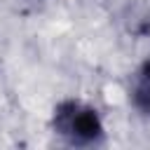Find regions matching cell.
<instances>
[{"label": "cell", "mask_w": 150, "mask_h": 150, "mask_svg": "<svg viewBox=\"0 0 150 150\" xmlns=\"http://www.w3.org/2000/svg\"><path fill=\"white\" fill-rule=\"evenodd\" d=\"M131 101L143 115H150V61H145L134 77Z\"/></svg>", "instance_id": "7a4b0ae2"}, {"label": "cell", "mask_w": 150, "mask_h": 150, "mask_svg": "<svg viewBox=\"0 0 150 150\" xmlns=\"http://www.w3.org/2000/svg\"><path fill=\"white\" fill-rule=\"evenodd\" d=\"M52 127L73 145H91L103 138V122L91 105L80 101H63L54 110Z\"/></svg>", "instance_id": "6da1fadb"}]
</instances>
